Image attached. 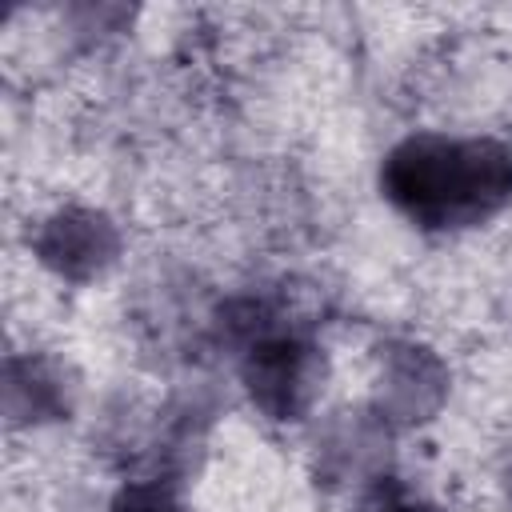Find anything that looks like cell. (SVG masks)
Here are the masks:
<instances>
[{
  "label": "cell",
  "mask_w": 512,
  "mask_h": 512,
  "mask_svg": "<svg viewBox=\"0 0 512 512\" xmlns=\"http://www.w3.org/2000/svg\"><path fill=\"white\" fill-rule=\"evenodd\" d=\"M380 188L428 232L472 228L512 204V148L492 136L416 132L384 156Z\"/></svg>",
  "instance_id": "obj_1"
},
{
  "label": "cell",
  "mask_w": 512,
  "mask_h": 512,
  "mask_svg": "<svg viewBox=\"0 0 512 512\" xmlns=\"http://www.w3.org/2000/svg\"><path fill=\"white\" fill-rule=\"evenodd\" d=\"M236 312L224 324L240 344V376L252 404L268 420H300L324 380L320 344L264 300H244Z\"/></svg>",
  "instance_id": "obj_2"
},
{
  "label": "cell",
  "mask_w": 512,
  "mask_h": 512,
  "mask_svg": "<svg viewBox=\"0 0 512 512\" xmlns=\"http://www.w3.org/2000/svg\"><path fill=\"white\" fill-rule=\"evenodd\" d=\"M32 244H36L40 264L72 284H88V280L104 276L120 256L116 224L92 208H64V212L48 216Z\"/></svg>",
  "instance_id": "obj_3"
},
{
  "label": "cell",
  "mask_w": 512,
  "mask_h": 512,
  "mask_svg": "<svg viewBox=\"0 0 512 512\" xmlns=\"http://www.w3.org/2000/svg\"><path fill=\"white\" fill-rule=\"evenodd\" d=\"M448 388V372L444 364L420 348V344H392L384 352V372H380V388H376V408L388 420H424L428 412H436V404L444 400Z\"/></svg>",
  "instance_id": "obj_4"
},
{
  "label": "cell",
  "mask_w": 512,
  "mask_h": 512,
  "mask_svg": "<svg viewBox=\"0 0 512 512\" xmlns=\"http://www.w3.org/2000/svg\"><path fill=\"white\" fill-rule=\"evenodd\" d=\"M112 512H188L168 480H132L116 492Z\"/></svg>",
  "instance_id": "obj_5"
},
{
  "label": "cell",
  "mask_w": 512,
  "mask_h": 512,
  "mask_svg": "<svg viewBox=\"0 0 512 512\" xmlns=\"http://www.w3.org/2000/svg\"><path fill=\"white\" fill-rule=\"evenodd\" d=\"M356 512H432V504H424L416 492H408V488L396 484V480H380V484L360 500Z\"/></svg>",
  "instance_id": "obj_6"
},
{
  "label": "cell",
  "mask_w": 512,
  "mask_h": 512,
  "mask_svg": "<svg viewBox=\"0 0 512 512\" xmlns=\"http://www.w3.org/2000/svg\"><path fill=\"white\" fill-rule=\"evenodd\" d=\"M508 496H512V468H508Z\"/></svg>",
  "instance_id": "obj_7"
}]
</instances>
